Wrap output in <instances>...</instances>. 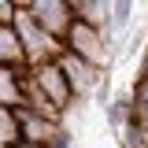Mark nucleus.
<instances>
[{
    "label": "nucleus",
    "instance_id": "1",
    "mask_svg": "<svg viewBox=\"0 0 148 148\" xmlns=\"http://www.w3.org/2000/svg\"><path fill=\"white\" fill-rule=\"evenodd\" d=\"M63 45H67L71 56L92 63L96 71H108V67H111V56H115V34H100V30H92V26H85V22L74 18V26H71V34H67Z\"/></svg>",
    "mask_w": 148,
    "mask_h": 148
},
{
    "label": "nucleus",
    "instance_id": "2",
    "mask_svg": "<svg viewBox=\"0 0 148 148\" xmlns=\"http://www.w3.org/2000/svg\"><path fill=\"white\" fill-rule=\"evenodd\" d=\"M30 15H34V22L45 34H52L56 41H67V34H71V26H74L71 0H30Z\"/></svg>",
    "mask_w": 148,
    "mask_h": 148
},
{
    "label": "nucleus",
    "instance_id": "3",
    "mask_svg": "<svg viewBox=\"0 0 148 148\" xmlns=\"http://www.w3.org/2000/svg\"><path fill=\"white\" fill-rule=\"evenodd\" d=\"M59 67H63V74H67V82H71L74 100H78V104L92 100L96 89L104 85V78H108V71H96L92 63H85V59H78V56H71V52L59 59Z\"/></svg>",
    "mask_w": 148,
    "mask_h": 148
},
{
    "label": "nucleus",
    "instance_id": "4",
    "mask_svg": "<svg viewBox=\"0 0 148 148\" xmlns=\"http://www.w3.org/2000/svg\"><path fill=\"white\" fill-rule=\"evenodd\" d=\"M34 78H37V85L45 89V96H48V100H52L63 115L74 108V89H71V82H67V74H63V67H59V63L34 67Z\"/></svg>",
    "mask_w": 148,
    "mask_h": 148
},
{
    "label": "nucleus",
    "instance_id": "5",
    "mask_svg": "<svg viewBox=\"0 0 148 148\" xmlns=\"http://www.w3.org/2000/svg\"><path fill=\"white\" fill-rule=\"evenodd\" d=\"M71 8H74L78 22H85V26L100 30V34H115L111 30V8L115 4H108V0H71Z\"/></svg>",
    "mask_w": 148,
    "mask_h": 148
},
{
    "label": "nucleus",
    "instance_id": "6",
    "mask_svg": "<svg viewBox=\"0 0 148 148\" xmlns=\"http://www.w3.org/2000/svg\"><path fill=\"white\" fill-rule=\"evenodd\" d=\"M18 111V122H22V141L26 145H48L56 137V122H48V119H41L37 111H30V108H15Z\"/></svg>",
    "mask_w": 148,
    "mask_h": 148
},
{
    "label": "nucleus",
    "instance_id": "7",
    "mask_svg": "<svg viewBox=\"0 0 148 148\" xmlns=\"http://www.w3.org/2000/svg\"><path fill=\"white\" fill-rule=\"evenodd\" d=\"M0 67H11V71H22V67H30V59H26V48H22V37L15 34V26L0 30Z\"/></svg>",
    "mask_w": 148,
    "mask_h": 148
},
{
    "label": "nucleus",
    "instance_id": "8",
    "mask_svg": "<svg viewBox=\"0 0 148 148\" xmlns=\"http://www.w3.org/2000/svg\"><path fill=\"white\" fill-rule=\"evenodd\" d=\"M104 111H108V126L115 130V133H122V130L133 122V111H137V96H133V89H130V92H119Z\"/></svg>",
    "mask_w": 148,
    "mask_h": 148
},
{
    "label": "nucleus",
    "instance_id": "9",
    "mask_svg": "<svg viewBox=\"0 0 148 148\" xmlns=\"http://www.w3.org/2000/svg\"><path fill=\"white\" fill-rule=\"evenodd\" d=\"M0 108H22V78L11 67H0Z\"/></svg>",
    "mask_w": 148,
    "mask_h": 148
},
{
    "label": "nucleus",
    "instance_id": "10",
    "mask_svg": "<svg viewBox=\"0 0 148 148\" xmlns=\"http://www.w3.org/2000/svg\"><path fill=\"white\" fill-rule=\"evenodd\" d=\"M22 145V122L15 108H0V148H18Z\"/></svg>",
    "mask_w": 148,
    "mask_h": 148
},
{
    "label": "nucleus",
    "instance_id": "11",
    "mask_svg": "<svg viewBox=\"0 0 148 148\" xmlns=\"http://www.w3.org/2000/svg\"><path fill=\"white\" fill-rule=\"evenodd\" d=\"M130 26H133V0H115V8H111V30L126 34Z\"/></svg>",
    "mask_w": 148,
    "mask_h": 148
},
{
    "label": "nucleus",
    "instance_id": "12",
    "mask_svg": "<svg viewBox=\"0 0 148 148\" xmlns=\"http://www.w3.org/2000/svg\"><path fill=\"white\" fill-rule=\"evenodd\" d=\"M48 148H74V133H71V126H67V122L56 130V137L48 141Z\"/></svg>",
    "mask_w": 148,
    "mask_h": 148
},
{
    "label": "nucleus",
    "instance_id": "13",
    "mask_svg": "<svg viewBox=\"0 0 148 148\" xmlns=\"http://www.w3.org/2000/svg\"><path fill=\"white\" fill-rule=\"evenodd\" d=\"M141 78L148 82V48H145V63H141Z\"/></svg>",
    "mask_w": 148,
    "mask_h": 148
},
{
    "label": "nucleus",
    "instance_id": "14",
    "mask_svg": "<svg viewBox=\"0 0 148 148\" xmlns=\"http://www.w3.org/2000/svg\"><path fill=\"white\" fill-rule=\"evenodd\" d=\"M18 148H48V145H26V141H22V145H18Z\"/></svg>",
    "mask_w": 148,
    "mask_h": 148
}]
</instances>
